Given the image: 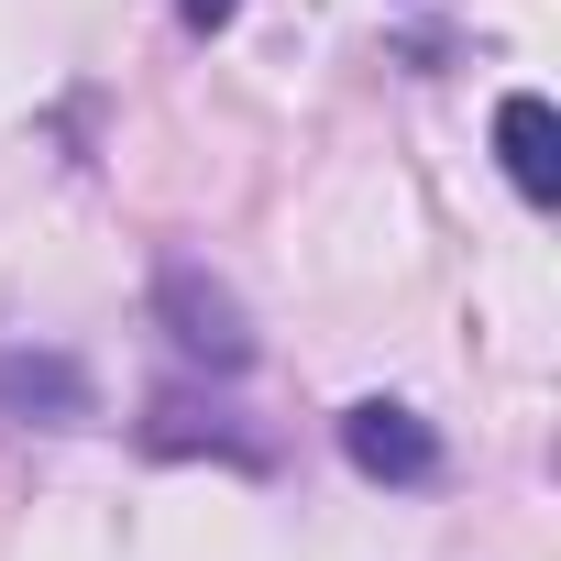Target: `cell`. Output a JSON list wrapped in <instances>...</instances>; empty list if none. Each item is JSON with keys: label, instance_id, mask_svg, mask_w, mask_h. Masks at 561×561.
I'll return each mask as SVG.
<instances>
[{"label": "cell", "instance_id": "1", "mask_svg": "<svg viewBox=\"0 0 561 561\" xmlns=\"http://www.w3.org/2000/svg\"><path fill=\"white\" fill-rule=\"evenodd\" d=\"M342 451H353V473H375V484H430V473H440L430 419L397 408V397H364V408L342 419Z\"/></svg>", "mask_w": 561, "mask_h": 561}, {"label": "cell", "instance_id": "3", "mask_svg": "<svg viewBox=\"0 0 561 561\" xmlns=\"http://www.w3.org/2000/svg\"><path fill=\"white\" fill-rule=\"evenodd\" d=\"M165 320H176V342H187V353H209V364H242V353H253V331H242V309H231L220 287H198L187 264L165 275Z\"/></svg>", "mask_w": 561, "mask_h": 561}, {"label": "cell", "instance_id": "2", "mask_svg": "<svg viewBox=\"0 0 561 561\" xmlns=\"http://www.w3.org/2000/svg\"><path fill=\"white\" fill-rule=\"evenodd\" d=\"M495 154H506L517 198H539V209L561 198V122H550V100H528V89H517V100L495 111Z\"/></svg>", "mask_w": 561, "mask_h": 561}, {"label": "cell", "instance_id": "5", "mask_svg": "<svg viewBox=\"0 0 561 561\" xmlns=\"http://www.w3.org/2000/svg\"><path fill=\"white\" fill-rule=\"evenodd\" d=\"M231 12H242V0H176V23H187V34H220Z\"/></svg>", "mask_w": 561, "mask_h": 561}, {"label": "cell", "instance_id": "4", "mask_svg": "<svg viewBox=\"0 0 561 561\" xmlns=\"http://www.w3.org/2000/svg\"><path fill=\"white\" fill-rule=\"evenodd\" d=\"M0 397H12V408H56V419L89 408V386H78L67 364H0Z\"/></svg>", "mask_w": 561, "mask_h": 561}]
</instances>
